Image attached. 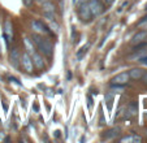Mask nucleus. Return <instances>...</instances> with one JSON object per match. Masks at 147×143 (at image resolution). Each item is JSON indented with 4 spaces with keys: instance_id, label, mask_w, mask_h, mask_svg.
Wrapping results in <instances>:
<instances>
[{
    "instance_id": "nucleus-1",
    "label": "nucleus",
    "mask_w": 147,
    "mask_h": 143,
    "mask_svg": "<svg viewBox=\"0 0 147 143\" xmlns=\"http://www.w3.org/2000/svg\"><path fill=\"white\" fill-rule=\"evenodd\" d=\"M31 40L34 42V44H35V47L38 48L40 55L46 56V57H48V59H51L53 56V44L50 39L42 36L40 34L34 33L33 35H31Z\"/></svg>"
},
{
    "instance_id": "nucleus-2",
    "label": "nucleus",
    "mask_w": 147,
    "mask_h": 143,
    "mask_svg": "<svg viewBox=\"0 0 147 143\" xmlns=\"http://www.w3.org/2000/svg\"><path fill=\"white\" fill-rule=\"evenodd\" d=\"M20 65L22 66V69L28 73V74H33L34 72V64L33 60H31V56L29 55L26 51H24L20 56Z\"/></svg>"
},
{
    "instance_id": "nucleus-3",
    "label": "nucleus",
    "mask_w": 147,
    "mask_h": 143,
    "mask_svg": "<svg viewBox=\"0 0 147 143\" xmlns=\"http://www.w3.org/2000/svg\"><path fill=\"white\" fill-rule=\"evenodd\" d=\"M78 17H80L83 22L91 21L92 14H91V11H90V7L87 3H82L78 7Z\"/></svg>"
},
{
    "instance_id": "nucleus-4",
    "label": "nucleus",
    "mask_w": 147,
    "mask_h": 143,
    "mask_svg": "<svg viewBox=\"0 0 147 143\" xmlns=\"http://www.w3.org/2000/svg\"><path fill=\"white\" fill-rule=\"evenodd\" d=\"M30 25H31V30L36 34H40L42 35V34L50 33V29H48L42 21H39V20H34V21H31Z\"/></svg>"
},
{
    "instance_id": "nucleus-5",
    "label": "nucleus",
    "mask_w": 147,
    "mask_h": 143,
    "mask_svg": "<svg viewBox=\"0 0 147 143\" xmlns=\"http://www.w3.org/2000/svg\"><path fill=\"white\" fill-rule=\"evenodd\" d=\"M87 4H89V7H90L92 17H98L103 12V5H102V3H100V0H89Z\"/></svg>"
},
{
    "instance_id": "nucleus-6",
    "label": "nucleus",
    "mask_w": 147,
    "mask_h": 143,
    "mask_svg": "<svg viewBox=\"0 0 147 143\" xmlns=\"http://www.w3.org/2000/svg\"><path fill=\"white\" fill-rule=\"evenodd\" d=\"M20 56H21V52H20L18 48H13V50L9 52V64H11L14 69L20 68Z\"/></svg>"
},
{
    "instance_id": "nucleus-7",
    "label": "nucleus",
    "mask_w": 147,
    "mask_h": 143,
    "mask_svg": "<svg viewBox=\"0 0 147 143\" xmlns=\"http://www.w3.org/2000/svg\"><path fill=\"white\" fill-rule=\"evenodd\" d=\"M31 56V60H33V64H34V68L39 69V70H45L46 69V64H45V60H43V56L38 52H34Z\"/></svg>"
},
{
    "instance_id": "nucleus-8",
    "label": "nucleus",
    "mask_w": 147,
    "mask_h": 143,
    "mask_svg": "<svg viewBox=\"0 0 147 143\" xmlns=\"http://www.w3.org/2000/svg\"><path fill=\"white\" fill-rule=\"evenodd\" d=\"M4 39H5V43L7 46L9 44V38L13 36V25H12L11 20H5L4 22Z\"/></svg>"
},
{
    "instance_id": "nucleus-9",
    "label": "nucleus",
    "mask_w": 147,
    "mask_h": 143,
    "mask_svg": "<svg viewBox=\"0 0 147 143\" xmlns=\"http://www.w3.org/2000/svg\"><path fill=\"white\" fill-rule=\"evenodd\" d=\"M129 81V73H126V72H122V73H120V74H117L116 77L112 78V85H126Z\"/></svg>"
},
{
    "instance_id": "nucleus-10",
    "label": "nucleus",
    "mask_w": 147,
    "mask_h": 143,
    "mask_svg": "<svg viewBox=\"0 0 147 143\" xmlns=\"http://www.w3.org/2000/svg\"><path fill=\"white\" fill-rule=\"evenodd\" d=\"M24 47H25V51L29 53V55H33L34 52H36V47L35 44H34V42L31 40V38H29V36H25L24 38Z\"/></svg>"
},
{
    "instance_id": "nucleus-11",
    "label": "nucleus",
    "mask_w": 147,
    "mask_h": 143,
    "mask_svg": "<svg viewBox=\"0 0 147 143\" xmlns=\"http://www.w3.org/2000/svg\"><path fill=\"white\" fill-rule=\"evenodd\" d=\"M39 3H40V7H42V9H43V12H47V13H55L56 5L52 3V1H50V0H42V1H39Z\"/></svg>"
},
{
    "instance_id": "nucleus-12",
    "label": "nucleus",
    "mask_w": 147,
    "mask_h": 143,
    "mask_svg": "<svg viewBox=\"0 0 147 143\" xmlns=\"http://www.w3.org/2000/svg\"><path fill=\"white\" fill-rule=\"evenodd\" d=\"M120 132H121L120 127H112V129L104 132V134L102 135V138L103 139H112V138H116L117 135L120 134Z\"/></svg>"
},
{
    "instance_id": "nucleus-13",
    "label": "nucleus",
    "mask_w": 147,
    "mask_h": 143,
    "mask_svg": "<svg viewBox=\"0 0 147 143\" xmlns=\"http://www.w3.org/2000/svg\"><path fill=\"white\" fill-rule=\"evenodd\" d=\"M147 38V30H141L131 38V44H138Z\"/></svg>"
},
{
    "instance_id": "nucleus-14",
    "label": "nucleus",
    "mask_w": 147,
    "mask_h": 143,
    "mask_svg": "<svg viewBox=\"0 0 147 143\" xmlns=\"http://www.w3.org/2000/svg\"><path fill=\"white\" fill-rule=\"evenodd\" d=\"M119 142H121V143H136V142H142V138L137 134H131V135H126V137L119 139Z\"/></svg>"
},
{
    "instance_id": "nucleus-15",
    "label": "nucleus",
    "mask_w": 147,
    "mask_h": 143,
    "mask_svg": "<svg viewBox=\"0 0 147 143\" xmlns=\"http://www.w3.org/2000/svg\"><path fill=\"white\" fill-rule=\"evenodd\" d=\"M143 73H144V72L142 70V69H139V68H133L130 72H129V78L138 81V80H141V77L143 76Z\"/></svg>"
},
{
    "instance_id": "nucleus-16",
    "label": "nucleus",
    "mask_w": 147,
    "mask_h": 143,
    "mask_svg": "<svg viewBox=\"0 0 147 143\" xmlns=\"http://www.w3.org/2000/svg\"><path fill=\"white\" fill-rule=\"evenodd\" d=\"M48 25H50V29L55 33V35H57L59 31H60V26H59L57 21L56 20H52V21H48Z\"/></svg>"
},
{
    "instance_id": "nucleus-17",
    "label": "nucleus",
    "mask_w": 147,
    "mask_h": 143,
    "mask_svg": "<svg viewBox=\"0 0 147 143\" xmlns=\"http://www.w3.org/2000/svg\"><path fill=\"white\" fill-rule=\"evenodd\" d=\"M87 48H89V44H86V46H83L82 48H81V51H80V52H77V57H78V60H81V59L83 57V55L86 53Z\"/></svg>"
},
{
    "instance_id": "nucleus-18",
    "label": "nucleus",
    "mask_w": 147,
    "mask_h": 143,
    "mask_svg": "<svg viewBox=\"0 0 147 143\" xmlns=\"http://www.w3.org/2000/svg\"><path fill=\"white\" fill-rule=\"evenodd\" d=\"M22 1H24V5L28 7V8H29V7H31V5L34 4V0H22Z\"/></svg>"
},
{
    "instance_id": "nucleus-19",
    "label": "nucleus",
    "mask_w": 147,
    "mask_h": 143,
    "mask_svg": "<svg viewBox=\"0 0 147 143\" xmlns=\"http://www.w3.org/2000/svg\"><path fill=\"white\" fill-rule=\"evenodd\" d=\"M146 21H147V16L142 17V18L138 21V25H139V26H141V25H143V24H144V22H146Z\"/></svg>"
},
{
    "instance_id": "nucleus-20",
    "label": "nucleus",
    "mask_w": 147,
    "mask_h": 143,
    "mask_svg": "<svg viewBox=\"0 0 147 143\" xmlns=\"http://www.w3.org/2000/svg\"><path fill=\"white\" fill-rule=\"evenodd\" d=\"M141 80L143 81V83L147 86V73H143V76H142V77H141Z\"/></svg>"
},
{
    "instance_id": "nucleus-21",
    "label": "nucleus",
    "mask_w": 147,
    "mask_h": 143,
    "mask_svg": "<svg viewBox=\"0 0 147 143\" xmlns=\"http://www.w3.org/2000/svg\"><path fill=\"white\" fill-rule=\"evenodd\" d=\"M139 61H141L142 64H144V65H147V56H143V57L139 59Z\"/></svg>"
},
{
    "instance_id": "nucleus-22",
    "label": "nucleus",
    "mask_w": 147,
    "mask_h": 143,
    "mask_svg": "<svg viewBox=\"0 0 147 143\" xmlns=\"http://www.w3.org/2000/svg\"><path fill=\"white\" fill-rule=\"evenodd\" d=\"M5 138H4V133L3 132H0V140H4Z\"/></svg>"
},
{
    "instance_id": "nucleus-23",
    "label": "nucleus",
    "mask_w": 147,
    "mask_h": 143,
    "mask_svg": "<svg viewBox=\"0 0 147 143\" xmlns=\"http://www.w3.org/2000/svg\"><path fill=\"white\" fill-rule=\"evenodd\" d=\"M104 1H106V3H107V4H111V3H112V1H113V0H104Z\"/></svg>"
},
{
    "instance_id": "nucleus-24",
    "label": "nucleus",
    "mask_w": 147,
    "mask_h": 143,
    "mask_svg": "<svg viewBox=\"0 0 147 143\" xmlns=\"http://www.w3.org/2000/svg\"><path fill=\"white\" fill-rule=\"evenodd\" d=\"M143 25H144V26H146V29H147V21H146V22H144Z\"/></svg>"
},
{
    "instance_id": "nucleus-25",
    "label": "nucleus",
    "mask_w": 147,
    "mask_h": 143,
    "mask_svg": "<svg viewBox=\"0 0 147 143\" xmlns=\"http://www.w3.org/2000/svg\"><path fill=\"white\" fill-rule=\"evenodd\" d=\"M0 55H1V47H0Z\"/></svg>"
},
{
    "instance_id": "nucleus-26",
    "label": "nucleus",
    "mask_w": 147,
    "mask_h": 143,
    "mask_svg": "<svg viewBox=\"0 0 147 143\" xmlns=\"http://www.w3.org/2000/svg\"><path fill=\"white\" fill-rule=\"evenodd\" d=\"M146 9H147V4H146Z\"/></svg>"
},
{
    "instance_id": "nucleus-27",
    "label": "nucleus",
    "mask_w": 147,
    "mask_h": 143,
    "mask_svg": "<svg viewBox=\"0 0 147 143\" xmlns=\"http://www.w3.org/2000/svg\"><path fill=\"white\" fill-rule=\"evenodd\" d=\"M38 1H42V0H38Z\"/></svg>"
}]
</instances>
